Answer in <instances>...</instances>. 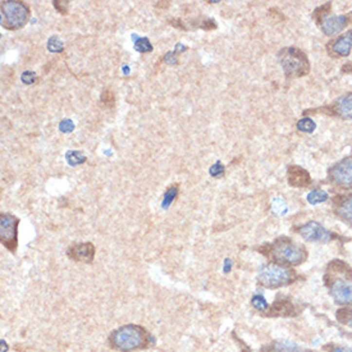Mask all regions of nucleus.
<instances>
[{"instance_id": "1", "label": "nucleus", "mask_w": 352, "mask_h": 352, "mask_svg": "<svg viewBox=\"0 0 352 352\" xmlns=\"http://www.w3.org/2000/svg\"><path fill=\"white\" fill-rule=\"evenodd\" d=\"M109 345L119 352H132L145 350L155 343L154 337L140 325L127 324L115 329L109 335Z\"/></svg>"}, {"instance_id": "2", "label": "nucleus", "mask_w": 352, "mask_h": 352, "mask_svg": "<svg viewBox=\"0 0 352 352\" xmlns=\"http://www.w3.org/2000/svg\"><path fill=\"white\" fill-rule=\"evenodd\" d=\"M268 255L272 256V259L276 261L280 262L282 265H298L306 259L304 246L286 237L277 239L273 242L269 246Z\"/></svg>"}, {"instance_id": "3", "label": "nucleus", "mask_w": 352, "mask_h": 352, "mask_svg": "<svg viewBox=\"0 0 352 352\" xmlns=\"http://www.w3.org/2000/svg\"><path fill=\"white\" fill-rule=\"evenodd\" d=\"M0 13H1L0 23L4 28L11 30V31L24 27L31 17L30 7L24 1H19V0L1 1Z\"/></svg>"}, {"instance_id": "4", "label": "nucleus", "mask_w": 352, "mask_h": 352, "mask_svg": "<svg viewBox=\"0 0 352 352\" xmlns=\"http://www.w3.org/2000/svg\"><path fill=\"white\" fill-rule=\"evenodd\" d=\"M278 58L287 77H302L310 71L306 56L296 48L282 49L278 53Z\"/></svg>"}, {"instance_id": "5", "label": "nucleus", "mask_w": 352, "mask_h": 352, "mask_svg": "<svg viewBox=\"0 0 352 352\" xmlns=\"http://www.w3.org/2000/svg\"><path fill=\"white\" fill-rule=\"evenodd\" d=\"M295 274L288 268L278 262H268L259 270L258 280L266 288H279L294 280Z\"/></svg>"}, {"instance_id": "6", "label": "nucleus", "mask_w": 352, "mask_h": 352, "mask_svg": "<svg viewBox=\"0 0 352 352\" xmlns=\"http://www.w3.org/2000/svg\"><path fill=\"white\" fill-rule=\"evenodd\" d=\"M18 224L19 219L9 213L0 215V240L1 245L11 252H16L18 246Z\"/></svg>"}, {"instance_id": "7", "label": "nucleus", "mask_w": 352, "mask_h": 352, "mask_svg": "<svg viewBox=\"0 0 352 352\" xmlns=\"http://www.w3.org/2000/svg\"><path fill=\"white\" fill-rule=\"evenodd\" d=\"M300 235L302 239L306 241L311 242H321V243H327L332 240V235L329 233L328 229H325L318 222H307L306 224L301 225Z\"/></svg>"}, {"instance_id": "8", "label": "nucleus", "mask_w": 352, "mask_h": 352, "mask_svg": "<svg viewBox=\"0 0 352 352\" xmlns=\"http://www.w3.org/2000/svg\"><path fill=\"white\" fill-rule=\"evenodd\" d=\"M332 180L343 187H352V158H346L331 170Z\"/></svg>"}, {"instance_id": "9", "label": "nucleus", "mask_w": 352, "mask_h": 352, "mask_svg": "<svg viewBox=\"0 0 352 352\" xmlns=\"http://www.w3.org/2000/svg\"><path fill=\"white\" fill-rule=\"evenodd\" d=\"M96 249L91 242H82L69 246L67 250V256L71 260L80 262H93Z\"/></svg>"}, {"instance_id": "10", "label": "nucleus", "mask_w": 352, "mask_h": 352, "mask_svg": "<svg viewBox=\"0 0 352 352\" xmlns=\"http://www.w3.org/2000/svg\"><path fill=\"white\" fill-rule=\"evenodd\" d=\"M331 296L335 302L352 305V279H337L331 286Z\"/></svg>"}, {"instance_id": "11", "label": "nucleus", "mask_w": 352, "mask_h": 352, "mask_svg": "<svg viewBox=\"0 0 352 352\" xmlns=\"http://www.w3.org/2000/svg\"><path fill=\"white\" fill-rule=\"evenodd\" d=\"M347 17L346 16H327L324 14L321 17L320 28L328 36H334L341 32L347 26Z\"/></svg>"}, {"instance_id": "12", "label": "nucleus", "mask_w": 352, "mask_h": 352, "mask_svg": "<svg viewBox=\"0 0 352 352\" xmlns=\"http://www.w3.org/2000/svg\"><path fill=\"white\" fill-rule=\"evenodd\" d=\"M288 183L294 187H305L310 183L309 173L300 167H290L288 168Z\"/></svg>"}, {"instance_id": "13", "label": "nucleus", "mask_w": 352, "mask_h": 352, "mask_svg": "<svg viewBox=\"0 0 352 352\" xmlns=\"http://www.w3.org/2000/svg\"><path fill=\"white\" fill-rule=\"evenodd\" d=\"M352 49V31L346 32L339 36L333 44H332V52L339 56H347Z\"/></svg>"}, {"instance_id": "14", "label": "nucleus", "mask_w": 352, "mask_h": 352, "mask_svg": "<svg viewBox=\"0 0 352 352\" xmlns=\"http://www.w3.org/2000/svg\"><path fill=\"white\" fill-rule=\"evenodd\" d=\"M265 352H302V349L297 345L296 342L286 341V339H280V341H274L269 346L264 347Z\"/></svg>"}, {"instance_id": "15", "label": "nucleus", "mask_w": 352, "mask_h": 352, "mask_svg": "<svg viewBox=\"0 0 352 352\" xmlns=\"http://www.w3.org/2000/svg\"><path fill=\"white\" fill-rule=\"evenodd\" d=\"M335 113L343 118H352V93L339 97L334 104Z\"/></svg>"}, {"instance_id": "16", "label": "nucleus", "mask_w": 352, "mask_h": 352, "mask_svg": "<svg viewBox=\"0 0 352 352\" xmlns=\"http://www.w3.org/2000/svg\"><path fill=\"white\" fill-rule=\"evenodd\" d=\"M269 309L270 315H290L294 306L288 300H277Z\"/></svg>"}, {"instance_id": "17", "label": "nucleus", "mask_w": 352, "mask_h": 352, "mask_svg": "<svg viewBox=\"0 0 352 352\" xmlns=\"http://www.w3.org/2000/svg\"><path fill=\"white\" fill-rule=\"evenodd\" d=\"M338 213L343 219L352 223V196L346 197L345 200H342L338 207Z\"/></svg>"}, {"instance_id": "18", "label": "nucleus", "mask_w": 352, "mask_h": 352, "mask_svg": "<svg viewBox=\"0 0 352 352\" xmlns=\"http://www.w3.org/2000/svg\"><path fill=\"white\" fill-rule=\"evenodd\" d=\"M178 193H180V186L178 185H172L167 188L166 193H164V200H163V207L167 209V207L169 206L172 204L174 199L178 196Z\"/></svg>"}, {"instance_id": "19", "label": "nucleus", "mask_w": 352, "mask_h": 352, "mask_svg": "<svg viewBox=\"0 0 352 352\" xmlns=\"http://www.w3.org/2000/svg\"><path fill=\"white\" fill-rule=\"evenodd\" d=\"M327 199H328V193L323 190H314L307 195V201L311 205H318L320 203H324Z\"/></svg>"}, {"instance_id": "20", "label": "nucleus", "mask_w": 352, "mask_h": 352, "mask_svg": "<svg viewBox=\"0 0 352 352\" xmlns=\"http://www.w3.org/2000/svg\"><path fill=\"white\" fill-rule=\"evenodd\" d=\"M100 101L104 107L108 108V109H111V108L115 107V93L111 90H109V89L104 90L103 93H101Z\"/></svg>"}, {"instance_id": "21", "label": "nucleus", "mask_w": 352, "mask_h": 352, "mask_svg": "<svg viewBox=\"0 0 352 352\" xmlns=\"http://www.w3.org/2000/svg\"><path fill=\"white\" fill-rule=\"evenodd\" d=\"M251 305L258 311H266L269 310L270 307L262 295H254L251 298Z\"/></svg>"}, {"instance_id": "22", "label": "nucleus", "mask_w": 352, "mask_h": 352, "mask_svg": "<svg viewBox=\"0 0 352 352\" xmlns=\"http://www.w3.org/2000/svg\"><path fill=\"white\" fill-rule=\"evenodd\" d=\"M315 127H316V125H315V122L313 121L311 118H302V119L298 121V123H297V128H298L300 131L306 132V133H310V132L314 131Z\"/></svg>"}, {"instance_id": "23", "label": "nucleus", "mask_w": 352, "mask_h": 352, "mask_svg": "<svg viewBox=\"0 0 352 352\" xmlns=\"http://www.w3.org/2000/svg\"><path fill=\"white\" fill-rule=\"evenodd\" d=\"M135 49L138 53H150L152 52V45L148 38L141 37L136 41Z\"/></svg>"}, {"instance_id": "24", "label": "nucleus", "mask_w": 352, "mask_h": 352, "mask_svg": "<svg viewBox=\"0 0 352 352\" xmlns=\"http://www.w3.org/2000/svg\"><path fill=\"white\" fill-rule=\"evenodd\" d=\"M53 4H54V8H56V11L62 14V16L68 14V5H69L68 0H54Z\"/></svg>"}, {"instance_id": "25", "label": "nucleus", "mask_w": 352, "mask_h": 352, "mask_svg": "<svg viewBox=\"0 0 352 352\" xmlns=\"http://www.w3.org/2000/svg\"><path fill=\"white\" fill-rule=\"evenodd\" d=\"M48 48H49V50H50V52H56V53L62 52V50H63V44L58 37L53 36V37L50 38V40H49Z\"/></svg>"}, {"instance_id": "26", "label": "nucleus", "mask_w": 352, "mask_h": 352, "mask_svg": "<svg viewBox=\"0 0 352 352\" xmlns=\"http://www.w3.org/2000/svg\"><path fill=\"white\" fill-rule=\"evenodd\" d=\"M273 210L276 211L277 214H286L287 213V205L284 204L283 200H280V199H276V200L273 201Z\"/></svg>"}, {"instance_id": "27", "label": "nucleus", "mask_w": 352, "mask_h": 352, "mask_svg": "<svg viewBox=\"0 0 352 352\" xmlns=\"http://www.w3.org/2000/svg\"><path fill=\"white\" fill-rule=\"evenodd\" d=\"M36 74H35L34 72H30V71H27V72H24L23 74H22V81H23L26 85H32V83L36 82Z\"/></svg>"}, {"instance_id": "28", "label": "nucleus", "mask_w": 352, "mask_h": 352, "mask_svg": "<svg viewBox=\"0 0 352 352\" xmlns=\"http://www.w3.org/2000/svg\"><path fill=\"white\" fill-rule=\"evenodd\" d=\"M223 172H224V167L222 166L221 163H215L214 166H213L210 168V174L213 177L222 176V174H223Z\"/></svg>"}, {"instance_id": "29", "label": "nucleus", "mask_w": 352, "mask_h": 352, "mask_svg": "<svg viewBox=\"0 0 352 352\" xmlns=\"http://www.w3.org/2000/svg\"><path fill=\"white\" fill-rule=\"evenodd\" d=\"M163 60L166 63H168V64H173V66L178 63V58H177L176 53H168V54H166V56H164Z\"/></svg>"}, {"instance_id": "30", "label": "nucleus", "mask_w": 352, "mask_h": 352, "mask_svg": "<svg viewBox=\"0 0 352 352\" xmlns=\"http://www.w3.org/2000/svg\"><path fill=\"white\" fill-rule=\"evenodd\" d=\"M73 122L72 121H69V119H66V121H63L62 123H60V131L63 132H71L73 130Z\"/></svg>"}, {"instance_id": "31", "label": "nucleus", "mask_w": 352, "mask_h": 352, "mask_svg": "<svg viewBox=\"0 0 352 352\" xmlns=\"http://www.w3.org/2000/svg\"><path fill=\"white\" fill-rule=\"evenodd\" d=\"M200 27L204 28V30H214V28L217 27V24H215V22L213 21V19H205V21H203L200 23Z\"/></svg>"}, {"instance_id": "32", "label": "nucleus", "mask_w": 352, "mask_h": 352, "mask_svg": "<svg viewBox=\"0 0 352 352\" xmlns=\"http://www.w3.org/2000/svg\"><path fill=\"white\" fill-rule=\"evenodd\" d=\"M169 23L172 24V26H174V27L181 28V30H183V31H187V30H188L187 26H185V23H183L181 19H177V18H173V19H170Z\"/></svg>"}, {"instance_id": "33", "label": "nucleus", "mask_w": 352, "mask_h": 352, "mask_svg": "<svg viewBox=\"0 0 352 352\" xmlns=\"http://www.w3.org/2000/svg\"><path fill=\"white\" fill-rule=\"evenodd\" d=\"M333 352H352V349H349V347H337V349L333 350Z\"/></svg>"}, {"instance_id": "34", "label": "nucleus", "mask_w": 352, "mask_h": 352, "mask_svg": "<svg viewBox=\"0 0 352 352\" xmlns=\"http://www.w3.org/2000/svg\"><path fill=\"white\" fill-rule=\"evenodd\" d=\"M231 265H232V262L229 261V259L225 260V265H224V272H229L231 270Z\"/></svg>"}, {"instance_id": "35", "label": "nucleus", "mask_w": 352, "mask_h": 352, "mask_svg": "<svg viewBox=\"0 0 352 352\" xmlns=\"http://www.w3.org/2000/svg\"><path fill=\"white\" fill-rule=\"evenodd\" d=\"M350 325H351V327H352V314H351V318H350Z\"/></svg>"}]
</instances>
